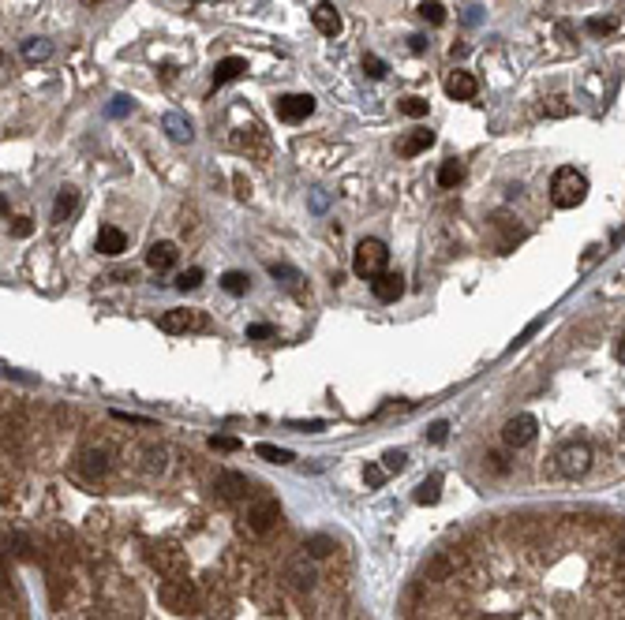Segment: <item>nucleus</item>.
Segmentation results:
<instances>
[{
  "label": "nucleus",
  "instance_id": "obj_9",
  "mask_svg": "<svg viewBox=\"0 0 625 620\" xmlns=\"http://www.w3.org/2000/svg\"><path fill=\"white\" fill-rule=\"evenodd\" d=\"M232 146L255 153V157H266L270 153V139H266V131L258 124H247V127H240L236 135H232Z\"/></svg>",
  "mask_w": 625,
  "mask_h": 620
},
{
  "label": "nucleus",
  "instance_id": "obj_6",
  "mask_svg": "<svg viewBox=\"0 0 625 620\" xmlns=\"http://www.w3.org/2000/svg\"><path fill=\"white\" fill-rule=\"evenodd\" d=\"M273 109H277V120L299 124V120H307V116L315 112V98L311 94H285V98L273 101Z\"/></svg>",
  "mask_w": 625,
  "mask_h": 620
},
{
  "label": "nucleus",
  "instance_id": "obj_50",
  "mask_svg": "<svg viewBox=\"0 0 625 620\" xmlns=\"http://www.w3.org/2000/svg\"><path fill=\"white\" fill-rule=\"evenodd\" d=\"M83 4H101V0H83Z\"/></svg>",
  "mask_w": 625,
  "mask_h": 620
},
{
  "label": "nucleus",
  "instance_id": "obj_28",
  "mask_svg": "<svg viewBox=\"0 0 625 620\" xmlns=\"http://www.w3.org/2000/svg\"><path fill=\"white\" fill-rule=\"evenodd\" d=\"M255 452L263 456V460H270V464H292V460H296L289 448H277V445H266V441L255 445Z\"/></svg>",
  "mask_w": 625,
  "mask_h": 620
},
{
  "label": "nucleus",
  "instance_id": "obj_10",
  "mask_svg": "<svg viewBox=\"0 0 625 620\" xmlns=\"http://www.w3.org/2000/svg\"><path fill=\"white\" fill-rule=\"evenodd\" d=\"M214 486H217V493L225 497V501H243L247 490H251V479L240 474V471H221Z\"/></svg>",
  "mask_w": 625,
  "mask_h": 620
},
{
  "label": "nucleus",
  "instance_id": "obj_29",
  "mask_svg": "<svg viewBox=\"0 0 625 620\" xmlns=\"http://www.w3.org/2000/svg\"><path fill=\"white\" fill-rule=\"evenodd\" d=\"M420 16H423L427 23L442 26V23H446V8H442L438 0H423V4H420Z\"/></svg>",
  "mask_w": 625,
  "mask_h": 620
},
{
  "label": "nucleus",
  "instance_id": "obj_45",
  "mask_svg": "<svg viewBox=\"0 0 625 620\" xmlns=\"http://www.w3.org/2000/svg\"><path fill=\"white\" fill-rule=\"evenodd\" d=\"M566 112H569L566 98H551V116H566Z\"/></svg>",
  "mask_w": 625,
  "mask_h": 620
},
{
  "label": "nucleus",
  "instance_id": "obj_23",
  "mask_svg": "<svg viewBox=\"0 0 625 620\" xmlns=\"http://www.w3.org/2000/svg\"><path fill=\"white\" fill-rule=\"evenodd\" d=\"M461 180H464V165L457 161V157L442 161V168H438V187H457Z\"/></svg>",
  "mask_w": 625,
  "mask_h": 620
},
{
  "label": "nucleus",
  "instance_id": "obj_47",
  "mask_svg": "<svg viewBox=\"0 0 625 620\" xmlns=\"http://www.w3.org/2000/svg\"><path fill=\"white\" fill-rule=\"evenodd\" d=\"M232 183H236V194H240V199H247V194H251V183H247L243 176H236Z\"/></svg>",
  "mask_w": 625,
  "mask_h": 620
},
{
  "label": "nucleus",
  "instance_id": "obj_33",
  "mask_svg": "<svg viewBox=\"0 0 625 620\" xmlns=\"http://www.w3.org/2000/svg\"><path fill=\"white\" fill-rule=\"evenodd\" d=\"M147 471H165V464H168V452L165 448H147Z\"/></svg>",
  "mask_w": 625,
  "mask_h": 620
},
{
  "label": "nucleus",
  "instance_id": "obj_20",
  "mask_svg": "<svg viewBox=\"0 0 625 620\" xmlns=\"http://www.w3.org/2000/svg\"><path fill=\"white\" fill-rule=\"evenodd\" d=\"M79 471L86 474V479H98V474L109 471V456L101 452V448H86V452L79 456Z\"/></svg>",
  "mask_w": 625,
  "mask_h": 620
},
{
  "label": "nucleus",
  "instance_id": "obj_17",
  "mask_svg": "<svg viewBox=\"0 0 625 620\" xmlns=\"http://www.w3.org/2000/svg\"><path fill=\"white\" fill-rule=\"evenodd\" d=\"M98 250H101V255H109V258L124 255V250H127V235L116 228V224H105V228H98Z\"/></svg>",
  "mask_w": 625,
  "mask_h": 620
},
{
  "label": "nucleus",
  "instance_id": "obj_46",
  "mask_svg": "<svg viewBox=\"0 0 625 620\" xmlns=\"http://www.w3.org/2000/svg\"><path fill=\"white\" fill-rule=\"evenodd\" d=\"M408 49H412V52H423V49H427V37H423V34H412V37H408Z\"/></svg>",
  "mask_w": 625,
  "mask_h": 620
},
{
  "label": "nucleus",
  "instance_id": "obj_22",
  "mask_svg": "<svg viewBox=\"0 0 625 620\" xmlns=\"http://www.w3.org/2000/svg\"><path fill=\"white\" fill-rule=\"evenodd\" d=\"M442 497V479L438 474H427V479L415 486V505H438Z\"/></svg>",
  "mask_w": 625,
  "mask_h": 620
},
{
  "label": "nucleus",
  "instance_id": "obj_44",
  "mask_svg": "<svg viewBox=\"0 0 625 620\" xmlns=\"http://www.w3.org/2000/svg\"><path fill=\"white\" fill-rule=\"evenodd\" d=\"M292 426H296V430H304V433H315V430L326 426V422H322V419H311V422H292Z\"/></svg>",
  "mask_w": 625,
  "mask_h": 620
},
{
  "label": "nucleus",
  "instance_id": "obj_1",
  "mask_svg": "<svg viewBox=\"0 0 625 620\" xmlns=\"http://www.w3.org/2000/svg\"><path fill=\"white\" fill-rule=\"evenodd\" d=\"M584 199H588V180H584V172H577L573 165L558 168L551 180V202L558 209H577Z\"/></svg>",
  "mask_w": 625,
  "mask_h": 620
},
{
  "label": "nucleus",
  "instance_id": "obj_12",
  "mask_svg": "<svg viewBox=\"0 0 625 620\" xmlns=\"http://www.w3.org/2000/svg\"><path fill=\"white\" fill-rule=\"evenodd\" d=\"M311 23H315V30L326 34V37L341 34V16H337V8L330 4V0H319L315 11H311Z\"/></svg>",
  "mask_w": 625,
  "mask_h": 620
},
{
  "label": "nucleus",
  "instance_id": "obj_14",
  "mask_svg": "<svg viewBox=\"0 0 625 620\" xmlns=\"http://www.w3.org/2000/svg\"><path fill=\"white\" fill-rule=\"evenodd\" d=\"M431 146H435V131L415 127V131H408V135L397 142V153L401 157H415V153H423V150H431Z\"/></svg>",
  "mask_w": 625,
  "mask_h": 620
},
{
  "label": "nucleus",
  "instance_id": "obj_13",
  "mask_svg": "<svg viewBox=\"0 0 625 620\" xmlns=\"http://www.w3.org/2000/svg\"><path fill=\"white\" fill-rule=\"evenodd\" d=\"M476 90H479V83H476L472 71H453V75L446 78V94H449L453 101H472Z\"/></svg>",
  "mask_w": 625,
  "mask_h": 620
},
{
  "label": "nucleus",
  "instance_id": "obj_4",
  "mask_svg": "<svg viewBox=\"0 0 625 620\" xmlns=\"http://www.w3.org/2000/svg\"><path fill=\"white\" fill-rule=\"evenodd\" d=\"M588 467H592V448L584 441H569V445L558 448L554 471L562 474V479H580V474H588Z\"/></svg>",
  "mask_w": 625,
  "mask_h": 620
},
{
  "label": "nucleus",
  "instance_id": "obj_5",
  "mask_svg": "<svg viewBox=\"0 0 625 620\" xmlns=\"http://www.w3.org/2000/svg\"><path fill=\"white\" fill-rule=\"evenodd\" d=\"M277 520H281V505L273 497H258V501L247 505V527H251L255 534H270L273 527H277Z\"/></svg>",
  "mask_w": 625,
  "mask_h": 620
},
{
  "label": "nucleus",
  "instance_id": "obj_15",
  "mask_svg": "<svg viewBox=\"0 0 625 620\" xmlns=\"http://www.w3.org/2000/svg\"><path fill=\"white\" fill-rule=\"evenodd\" d=\"M176 258H180V250H176V243H168V240L154 243V247L147 250V266H150V269H158V273L173 269V266H176Z\"/></svg>",
  "mask_w": 625,
  "mask_h": 620
},
{
  "label": "nucleus",
  "instance_id": "obj_41",
  "mask_svg": "<svg viewBox=\"0 0 625 620\" xmlns=\"http://www.w3.org/2000/svg\"><path fill=\"white\" fill-rule=\"evenodd\" d=\"M247 337H251V340H266V337H273V325L255 322V325H247Z\"/></svg>",
  "mask_w": 625,
  "mask_h": 620
},
{
  "label": "nucleus",
  "instance_id": "obj_27",
  "mask_svg": "<svg viewBox=\"0 0 625 620\" xmlns=\"http://www.w3.org/2000/svg\"><path fill=\"white\" fill-rule=\"evenodd\" d=\"M49 52H53V45H49L45 37H27V42H23V57H27L30 64L34 60H45Z\"/></svg>",
  "mask_w": 625,
  "mask_h": 620
},
{
  "label": "nucleus",
  "instance_id": "obj_34",
  "mask_svg": "<svg viewBox=\"0 0 625 620\" xmlns=\"http://www.w3.org/2000/svg\"><path fill=\"white\" fill-rule=\"evenodd\" d=\"M199 284H202V269H188V273L176 276V288H180V292H191V288H199Z\"/></svg>",
  "mask_w": 625,
  "mask_h": 620
},
{
  "label": "nucleus",
  "instance_id": "obj_49",
  "mask_svg": "<svg viewBox=\"0 0 625 620\" xmlns=\"http://www.w3.org/2000/svg\"><path fill=\"white\" fill-rule=\"evenodd\" d=\"M614 355H618V363H625V337L618 340V351H614Z\"/></svg>",
  "mask_w": 625,
  "mask_h": 620
},
{
  "label": "nucleus",
  "instance_id": "obj_42",
  "mask_svg": "<svg viewBox=\"0 0 625 620\" xmlns=\"http://www.w3.org/2000/svg\"><path fill=\"white\" fill-rule=\"evenodd\" d=\"M30 232H34L30 217H16V224H11V235H19V240H23V235H30Z\"/></svg>",
  "mask_w": 625,
  "mask_h": 620
},
{
  "label": "nucleus",
  "instance_id": "obj_43",
  "mask_svg": "<svg viewBox=\"0 0 625 620\" xmlns=\"http://www.w3.org/2000/svg\"><path fill=\"white\" fill-rule=\"evenodd\" d=\"M113 419H120V422H132V426H154L150 419H142V415H127V411H113Z\"/></svg>",
  "mask_w": 625,
  "mask_h": 620
},
{
  "label": "nucleus",
  "instance_id": "obj_8",
  "mask_svg": "<svg viewBox=\"0 0 625 620\" xmlns=\"http://www.w3.org/2000/svg\"><path fill=\"white\" fill-rule=\"evenodd\" d=\"M161 329L165 333H191V329H210V318L202 310H165Z\"/></svg>",
  "mask_w": 625,
  "mask_h": 620
},
{
  "label": "nucleus",
  "instance_id": "obj_38",
  "mask_svg": "<svg viewBox=\"0 0 625 620\" xmlns=\"http://www.w3.org/2000/svg\"><path fill=\"white\" fill-rule=\"evenodd\" d=\"M135 109V101L127 98V94H120V98H113V105H109V116H127Z\"/></svg>",
  "mask_w": 625,
  "mask_h": 620
},
{
  "label": "nucleus",
  "instance_id": "obj_40",
  "mask_svg": "<svg viewBox=\"0 0 625 620\" xmlns=\"http://www.w3.org/2000/svg\"><path fill=\"white\" fill-rule=\"evenodd\" d=\"M446 438H449V422H435V426L427 430V441H431V445H442Z\"/></svg>",
  "mask_w": 625,
  "mask_h": 620
},
{
  "label": "nucleus",
  "instance_id": "obj_37",
  "mask_svg": "<svg viewBox=\"0 0 625 620\" xmlns=\"http://www.w3.org/2000/svg\"><path fill=\"white\" fill-rule=\"evenodd\" d=\"M614 19H588V34H595V37H607V34H614Z\"/></svg>",
  "mask_w": 625,
  "mask_h": 620
},
{
  "label": "nucleus",
  "instance_id": "obj_2",
  "mask_svg": "<svg viewBox=\"0 0 625 620\" xmlns=\"http://www.w3.org/2000/svg\"><path fill=\"white\" fill-rule=\"evenodd\" d=\"M386 262H389V250L382 240H360L352 255V273L360 281H374V276L386 273Z\"/></svg>",
  "mask_w": 625,
  "mask_h": 620
},
{
  "label": "nucleus",
  "instance_id": "obj_25",
  "mask_svg": "<svg viewBox=\"0 0 625 620\" xmlns=\"http://www.w3.org/2000/svg\"><path fill=\"white\" fill-rule=\"evenodd\" d=\"M247 284H251V276L240 273V269H229L225 276H221V288H225L229 296H243V292H247Z\"/></svg>",
  "mask_w": 625,
  "mask_h": 620
},
{
  "label": "nucleus",
  "instance_id": "obj_30",
  "mask_svg": "<svg viewBox=\"0 0 625 620\" xmlns=\"http://www.w3.org/2000/svg\"><path fill=\"white\" fill-rule=\"evenodd\" d=\"M363 71H367L371 78H386L389 75V64L382 57H374V52H367V57H363Z\"/></svg>",
  "mask_w": 625,
  "mask_h": 620
},
{
  "label": "nucleus",
  "instance_id": "obj_19",
  "mask_svg": "<svg viewBox=\"0 0 625 620\" xmlns=\"http://www.w3.org/2000/svg\"><path fill=\"white\" fill-rule=\"evenodd\" d=\"M161 127H165V135L173 139V142H191V120L188 116H180V112H165V120H161Z\"/></svg>",
  "mask_w": 625,
  "mask_h": 620
},
{
  "label": "nucleus",
  "instance_id": "obj_31",
  "mask_svg": "<svg viewBox=\"0 0 625 620\" xmlns=\"http://www.w3.org/2000/svg\"><path fill=\"white\" fill-rule=\"evenodd\" d=\"M363 482H367L371 490H379V486L386 482V467L382 464H367V467H363Z\"/></svg>",
  "mask_w": 625,
  "mask_h": 620
},
{
  "label": "nucleus",
  "instance_id": "obj_36",
  "mask_svg": "<svg viewBox=\"0 0 625 620\" xmlns=\"http://www.w3.org/2000/svg\"><path fill=\"white\" fill-rule=\"evenodd\" d=\"M210 448H217V452H236L240 441L229 438V433H214V438H210Z\"/></svg>",
  "mask_w": 625,
  "mask_h": 620
},
{
  "label": "nucleus",
  "instance_id": "obj_7",
  "mask_svg": "<svg viewBox=\"0 0 625 620\" xmlns=\"http://www.w3.org/2000/svg\"><path fill=\"white\" fill-rule=\"evenodd\" d=\"M536 430H539L536 415L520 411V415H513L510 422H505V430H502V441L510 445V448H524V445H528L532 438H536Z\"/></svg>",
  "mask_w": 625,
  "mask_h": 620
},
{
  "label": "nucleus",
  "instance_id": "obj_18",
  "mask_svg": "<svg viewBox=\"0 0 625 620\" xmlns=\"http://www.w3.org/2000/svg\"><path fill=\"white\" fill-rule=\"evenodd\" d=\"M243 71H247V60H243V57H225V60H217V68H214V86L236 83Z\"/></svg>",
  "mask_w": 625,
  "mask_h": 620
},
{
  "label": "nucleus",
  "instance_id": "obj_24",
  "mask_svg": "<svg viewBox=\"0 0 625 620\" xmlns=\"http://www.w3.org/2000/svg\"><path fill=\"white\" fill-rule=\"evenodd\" d=\"M270 276H273V281H281L289 292H299V281H304V276H299L292 266H285V262H270Z\"/></svg>",
  "mask_w": 625,
  "mask_h": 620
},
{
  "label": "nucleus",
  "instance_id": "obj_39",
  "mask_svg": "<svg viewBox=\"0 0 625 620\" xmlns=\"http://www.w3.org/2000/svg\"><path fill=\"white\" fill-rule=\"evenodd\" d=\"M487 467H491V474H510V460L502 452H487Z\"/></svg>",
  "mask_w": 625,
  "mask_h": 620
},
{
  "label": "nucleus",
  "instance_id": "obj_32",
  "mask_svg": "<svg viewBox=\"0 0 625 620\" xmlns=\"http://www.w3.org/2000/svg\"><path fill=\"white\" fill-rule=\"evenodd\" d=\"M401 112L412 116V120H420V116H427V101L423 98H405L401 101Z\"/></svg>",
  "mask_w": 625,
  "mask_h": 620
},
{
  "label": "nucleus",
  "instance_id": "obj_16",
  "mask_svg": "<svg viewBox=\"0 0 625 620\" xmlns=\"http://www.w3.org/2000/svg\"><path fill=\"white\" fill-rule=\"evenodd\" d=\"M285 575H289V583H292L296 590H311V587H315V579H319L315 564H311L307 557H296L289 568H285Z\"/></svg>",
  "mask_w": 625,
  "mask_h": 620
},
{
  "label": "nucleus",
  "instance_id": "obj_48",
  "mask_svg": "<svg viewBox=\"0 0 625 620\" xmlns=\"http://www.w3.org/2000/svg\"><path fill=\"white\" fill-rule=\"evenodd\" d=\"M464 52H468V45H464V42H461V45H457V42L449 45V57H453V60H457V57H464Z\"/></svg>",
  "mask_w": 625,
  "mask_h": 620
},
{
  "label": "nucleus",
  "instance_id": "obj_35",
  "mask_svg": "<svg viewBox=\"0 0 625 620\" xmlns=\"http://www.w3.org/2000/svg\"><path fill=\"white\" fill-rule=\"evenodd\" d=\"M382 460H386V471H397V474L405 471V464H408V456L401 452V448H389V452H386Z\"/></svg>",
  "mask_w": 625,
  "mask_h": 620
},
{
  "label": "nucleus",
  "instance_id": "obj_3",
  "mask_svg": "<svg viewBox=\"0 0 625 620\" xmlns=\"http://www.w3.org/2000/svg\"><path fill=\"white\" fill-rule=\"evenodd\" d=\"M158 598L165 609H173V613H199V590H195L191 579H165L161 590H158Z\"/></svg>",
  "mask_w": 625,
  "mask_h": 620
},
{
  "label": "nucleus",
  "instance_id": "obj_11",
  "mask_svg": "<svg viewBox=\"0 0 625 620\" xmlns=\"http://www.w3.org/2000/svg\"><path fill=\"white\" fill-rule=\"evenodd\" d=\"M371 292L379 303H397L401 296H405V276L401 273H382V276H374L371 281Z\"/></svg>",
  "mask_w": 625,
  "mask_h": 620
},
{
  "label": "nucleus",
  "instance_id": "obj_21",
  "mask_svg": "<svg viewBox=\"0 0 625 620\" xmlns=\"http://www.w3.org/2000/svg\"><path fill=\"white\" fill-rule=\"evenodd\" d=\"M75 206H79V191H75V187H60L57 202H53V221H57V224H60V221H68Z\"/></svg>",
  "mask_w": 625,
  "mask_h": 620
},
{
  "label": "nucleus",
  "instance_id": "obj_26",
  "mask_svg": "<svg viewBox=\"0 0 625 620\" xmlns=\"http://www.w3.org/2000/svg\"><path fill=\"white\" fill-rule=\"evenodd\" d=\"M304 549L311 553V557H330V553L337 549V542H333V538H330V534H311Z\"/></svg>",
  "mask_w": 625,
  "mask_h": 620
}]
</instances>
